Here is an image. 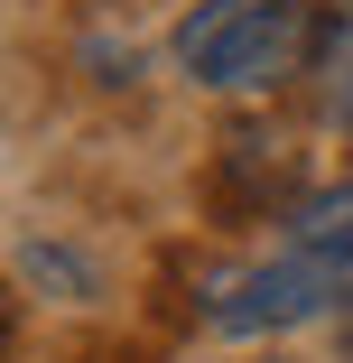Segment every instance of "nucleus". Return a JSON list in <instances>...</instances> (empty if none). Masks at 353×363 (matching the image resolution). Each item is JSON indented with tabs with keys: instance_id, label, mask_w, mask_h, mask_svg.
Instances as JSON below:
<instances>
[{
	"instance_id": "obj_1",
	"label": "nucleus",
	"mask_w": 353,
	"mask_h": 363,
	"mask_svg": "<svg viewBox=\"0 0 353 363\" xmlns=\"http://www.w3.org/2000/svg\"><path fill=\"white\" fill-rule=\"evenodd\" d=\"M307 38H316V0H195L168 38V56L186 84L260 103L307 75Z\"/></svg>"
},
{
	"instance_id": "obj_2",
	"label": "nucleus",
	"mask_w": 353,
	"mask_h": 363,
	"mask_svg": "<svg viewBox=\"0 0 353 363\" xmlns=\"http://www.w3.org/2000/svg\"><path fill=\"white\" fill-rule=\"evenodd\" d=\"M344 308H353V261L289 242L279 261L233 270L214 298H204V326H214V335H289V326H307V317H344Z\"/></svg>"
},
{
	"instance_id": "obj_3",
	"label": "nucleus",
	"mask_w": 353,
	"mask_h": 363,
	"mask_svg": "<svg viewBox=\"0 0 353 363\" xmlns=\"http://www.w3.org/2000/svg\"><path fill=\"white\" fill-rule=\"evenodd\" d=\"M307 103L335 121V130H353V0H316V38H307Z\"/></svg>"
},
{
	"instance_id": "obj_4",
	"label": "nucleus",
	"mask_w": 353,
	"mask_h": 363,
	"mask_svg": "<svg viewBox=\"0 0 353 363\" xmlns=\"http://www.w3.org/2000/svg\"><path fill=\"white\" fill-rule=\"evenodd\" d=\"M289 242H307V252H335V261H353V186H316L298 214H289Z\"/></svg>"
},
{
	"instance_id": "obj_5",
	"label": "nucleus",
	"mask_w": 353,
	"mask_h": 363,
	"mask_svg": "<svg viewBox=\"0 0 353 363\" xmlns=\"http://www.w3.org/2000/svg\"><path fill=\"white\" fill-rule=\"evenodd\" d=\"M335 363H353V308L335 317Z\"/></svg>"
}]
</instances>
